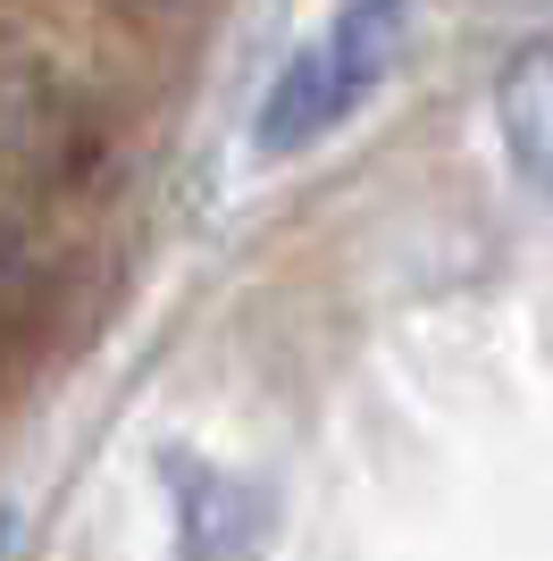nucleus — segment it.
<instances>
[{
	"instance_id": "obj_1",
	"label": "nucleus",
	"mask_w": 553,
	"mask_h": 561,
	"mask_svg": "<svg viewBox=\"0 0 553 561\" xmlns=\"http://www.w3.org/2000/svg\"><path fill=\"white\" fill-rule=\"evenodd\" d=\"M403 43H411V0H345V9L327 18L319 43H302L294 59H285V76L269 84L252 142L276 151V160H294V151H311L319 135H336L394 76Z\"/></svg>"
},
{
	"instance_id": "obj_2",
	"label": "nucleus",
	"mask_w": 553,
	"mask_h": 561,
	"mask_svg": "<svg viewBox=\"0 0 553 561\" xmlns=\"http://www.w3.org/2000/svg\"><path fill=\"white\" fill-rule=\"evenodd\" d=\"M0 168L25 185H76L92 168V117L76 110L50 76H18L0 93Z\"/></svg>"
},
{
	"instance_id": "obj_3",
	"label": "nucleus",
	"mask_w": 553,
	"mask_h": 561,
	"mask_svg": "<svg viewBox=\"0 0 553 561\" xmlns=\"http://www.w3.org/2000/svg\"><path fill=\"white\" fill-rule=\"evenodd\" d=\"M168 494H177V553L184 561H244L269 528L260 486L227 478L210 461H168Z\"/></svg>"
},
{
	"instance_id": "obj_4",
	"label": "nucleus",
	"mask_w": 553,
	"mask_h": 561,
	"mask_svg": "<svg viewBox=\"0 0 553 561\" xmlns=\"http://www.w3.org/2000/svg\"><path fill=\"white\" fill-rule=\"evenodd\" d=\"M495 126L511 168L553 202V43H520L495 68Z\"/></svg>"
},
{
	"instance_id": "obj_5",
	"label": "nucleus",
	"mask_w": 553,
	"mask_h": 561,
	"mask_svg": "<svg viewBox=\"0 0 553 561\" xmlns=\"http://www.w3.org/2000/svg\"><path fill=\"white\" fill-rule=\"evenodd\" d=\"M50 302H59V277H50V252L34 243L25 218L0 210V377L18 369L25 352L43 344Z\"/></svg>"
},
{
	"instance_id": "obj_6",
	"label": "nucleus",
	"mask_w": 553,
	"mask_h": 561,
	"mask_svg": "<svg viewBox=\"0 0 553 561\" xmlns=\"http://www.w3.org/2000/svg\"><path fill=\"white\" fill-rule=\"evenodd\" d=\"M101 9H117V18H151V9H168V0H101Z\"/></svg>"
},
{
	"instance_id": "obj_7",
	"label": "nucleus",
	"mask_w": 553,
	"mask_h": 561,
	"mask_svg": "<svg viewBox=\"0 0 553 561\" xmlns=\"http://www.w3.org/2000/svg\"><path fill=\"white\" fill-rule=\"evenodd\" d=\"M0 561H9V519H0Z\"/></svg>"
}]
</instances>
